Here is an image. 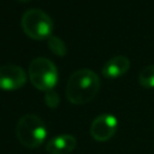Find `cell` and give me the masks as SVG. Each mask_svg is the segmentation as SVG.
<instances>
[{
  "instance_id": "7",
  "label": "cell",
  "mask_w": 154,
  "mask_h": 154,
  "mask_svg": "<svg viewBox=\"0 0 154 154\" xmlns=\"http://www.w3.org/2000/svg\"><path fill=\"white\" fill-rule=\"evenodd\" d=\"M76 146H77L76 137L69 134H64L51 138L46 143L45 149L48 154H70L71 152L75 150Z\"/></svg>"
},
{
  "instance_id": "11",
  "label": "cell",
  "mask_w": 154,
  "mask_h": 154,
  "mask_svg": "<svg viewBox=\"0 0 154 154\" xmlns=\"http://www.w3.org/2000/svg\"><path fill=\"white\" fill-rule=\"evenodd\" d=\"M59 101H60L59 94L54 89L45 91V102L49 108H57L59 105Z\"/></svg>"
},
{
  "instance_id": "2",
  "label": "cell",
  "mask_w": 154,
  "mask_h": 154,
  "mask_svg": "<svg viewBox=\"0 0 154 154\" xmlns=\"http://www.w3.org/2000/svg\"><path fill=\"white\" fill-rule=\"evenodd\" d=\"M16 137L23 147L36 149L45 142L47 137V128L38 116L28 113L22 116L17 122Z\"/></svg>"
},
{
  "instance_id": "10",
  "label": "cell",
  "mask_w": 154,
  "mask_h": 154,
  "mask_svg": "<svg viewBox=\"0 0 154 154\" xmlns=\"http://www.w3.org/2000/svg\"><path fill=\"white\" fill-rule=\"evenodd\" d=\"M47 45H48L49 49H51L54 54H57V55H59V57L65 55L66 52H67V48H66L65 42H64L59 36H57V35H51V36H48V37H47Z\"/></svg>"
},
{
  "instance_id": "12",
  "label": "cell",
  "mask_w": 154,
  "mask_h": 154,
  "mask_svg": "<svg viewBox=\"0 0 154 154\" xmlns=\"http://www.w3.org/2000/svg\"><path fill=\"white\" fill-rule=\"evenodd\" d=\"M18 1H22V2H28V1H30V0H18Z\"/></svg>"
},
{
  "instance_id": "8",
  "label": "cell",
  "mask_w": 154,
  "mask_h": 154,
  "mask_svg": "<svg viewBox=\"0 0 154 154\" xmlns=\"http://www.w3.org/2000/svg\"><path fill=\"white\" fill-rule=\"evenodd\" d=\"M130 67V60L126 55H114L102 66V75L107 78H117L124 75Z\"/></svg>"
},
{
  "instance_id": "3",
  "label": "cell",
  "mask_w": 154,
  "mask_h": 154,
  "mask_svg": "<svg viewBox=\"0 0 154 154\" xmlns=\"http://www.w3.org/2000/svg\"><path fill=\"white\" fill-rule=\"evenodd\" d=\"M28 75L32 85L43 91L54 89L58 82V70L55 64L43 57H37L30 61Z\"/></svg>"
},
{
  "instance_id": "9",
  "label": "cell",
  "mask_w": 154,
  "mask_h": 154,
  "mask_svg": "<svg viewBox=\"0 0 154 154\" xmlns=\"http://www.w3.org/2000/svg\"><path fill=\"white\" fill-rule=\"evenodd\" d=\"M138 83L143 88H154V64L147 65L140 71Z\"/></svg>"
},
{
  "instance_id": "6",
  "label": "cell",
  "mask_w": 154,
  "mask_h": 154,
  "mask_svg": "<svg viewBox=\"0 0 154 154\" xmlns=\"http://www.w3.org/2000/svg\"><path fill=\"white\" fill-rule=\"evenodd\" d=\"M26 82V72L19 65L6 64L0 66V89L16 90Z\"/></svg>"
},
{
  "instance_id": "5",
  "label": "cell",
  "mask_w": 154,
  "mask_h": 154,
  "mask_svg": "<svg viewBox=\"0 0 154 154\" xmlns=\"http://www.w3.org/2000/svg\"><path fill=\"white\" fill-rule=\"evenodd\" d=\"M118 129V120L113 114L102 113L99 114L90 124V136L96 142L109 141Z\"/></svg>"
},
{
  "instance_id": "1",
  "label": "cell",
  "mask_w": 154,
  "mask_h": 154,
  "mask_svg": "<svg viewBox=\"0 0 154 154\" xmlns=\"http://www.w3.org/2000/svg\"><path fill=\"white\" fill-rule=\"evenodd\" d=\"M100 77L90 69L76 70L67 79L65 95L73 105L90 102L100 90Z\"/></svg>"
},
{
  "instance_id": "4",
  "label": "cell",
  "mask_w": 154,
  "mask_h": 154,
  "mask_svg": "<svg viewBox=\"0 0 154 154\" xmlns=\"http://www.w3.org/2000/svg\"><path fill=\"white\" fill-rule=\"evenodd\" d=\"M23 31L34 40H42L52 34L53 20L48 13L41 8H29L20 18Z\"/></svg>"
}]
</instances>
